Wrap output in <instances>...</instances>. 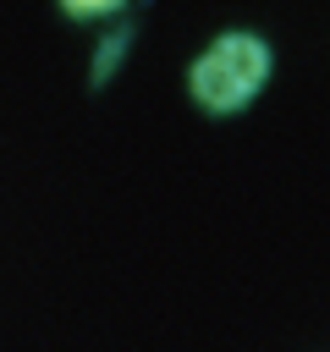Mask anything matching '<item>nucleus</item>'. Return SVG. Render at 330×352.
<instances>
[{"instance_id": "1", "label": "nucleus", "mask_w": 330, "mask_h": 352, "mask_svg": "<svg viewBox=\"0 0 330 352\" xmlns=\"http://www.w3.org/2000/svg\"><path fill=\"white\" fill-rule=\"evenodd\" d=\"M264 72H270L264 44L248 38V33H231V38H220V44L192 66V94H198L209 110H236V104L264 82Z\"/></svg>"}]
</instances>
